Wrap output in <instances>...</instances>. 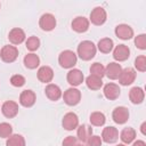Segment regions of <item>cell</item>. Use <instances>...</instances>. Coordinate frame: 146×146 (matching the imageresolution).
Returning <instances> with one entry per match:
<instances>
[{
  "mask_svg": "<svg viewBox=\"0 0 146 146\" xmlns=\"http://www.w3.org/2000/svg\"><path fill=\"white\" fill-rule=\"evenodd\" d=\"M140 131H141V133L144 136L146 135V122H143V124L140 125Z\"/></svg>",
  "mask_w": 146,
  "mask_h": 146,
  "instance_id": "cell-39",
  "label": "cell"
},
{
  "mask_svg": "<svg viewBox=\"0 0 146 146\" xmlns=\"http://www.w3.org/2000/svg\"><path fill=\"white\" fill-rule=\"evenodd\" d=\"M39 26L43 31H52L56 27V18L52 14L46 13L39 19Z\"/></svg>",
  "mask_w": 146,
  "mask_h": 146,
  "instance_id": "cell-7",
  "label": "cell"
},
{
  "mask_svg": "<svg viewBox=\"0 0 146 146\" xmlns=\"http://www.w3.org/2000/svg\"><path fill=\"white\" fill-rule=\"evenodd\" d=\"M103 92H104V96L110 99V100H115L116 98H119L120 94H121V90H120V87L113 82H110L104 86V89H103Z\"/></svg>",
  "mask_w": 146,
  "mask_h": 146,
  "instance_id": "cell-13",
  "label": "cell"
},
{
  "mask_svg": "<svg viewBox=\"0 0 146 146\" xmlns=\"http://www.w3.org/2000/svg\"><path fill=\"white\" fill-rule=\"evenodd\" d=\"M62 125L65 130L67 131H72L74 129H76L79 127V117L75 113L73 112H68L64 115L63 120H62Z\"/></svg>",
  "mask_w": 146,
  "mask_h": 146,
  "instance_id": "cell-6",
  "label": "cell"
},
{
  "mask_svg": "<svg viewBox=\"0 0 146 146\" xmlns=\"http://www.w3.org/2000/svg\"><path fill=\"white\" fill-rule=\"evenodd\" d=\"M97 51V47L92 41L84 40L78 46V55L82 60H90L95 57Z\"/></svg>",
  "mask_w": 146,
  "mask_h": 146,
  "instance_id": "cell-1",
  "label": "cell"
},
{
  "mask_svg": "<svg viewBox=\"0 0 146 146\" xmlns=\"http://www.w3.org/2000/svg\"><path fill=\"white\" fill-rule=\"evenodd\" d=\"M116 146H125L124 144H119V145H116Z\"/></svg>",
  "mask_w": 146,
  "mask_h": 146,
  "instance_id": "cell-40",
  "label": "cell"
},
{
  "mask_svg": "<svg viewBox=\"0 0 146 146\" xmlns=\"http://www.w3.org/2000/svg\"><path fill=\"white\" fill-rule=\"evenodd\" d=\"M78 146H86V145H83V144H78Z\"/></svg>",
  "mask_w": 146,
  "mask_h": 146,
  "instance_id": "cell-41",
  "label": "cell"
},
{
  "mask_svg": "<svg viewBox=\"0 0 146 146\" xmlns=\"http://www.w3.org/2000/svg\"><path fill=\"white\" fill-rule=\"evenodd\" d=\"M10 83L14 86V87H23L25 84V78L21 74H15L10 78Z\"/></svg>",
  "mask_w": 146,
  "mask_h": 146,
  "instance_id": "cell-34",
  "label": "cell"
},
{
  "mask_svg": "<svg viewBox=\"0 0 146 146\" xmlns=\"http://www.w3.org/2000/svg\"><path fill=\"white\" fill-rule=\"evenodd\" d=\"M89 19L84 16H78L72 21V29L78 33H83L89 29Z\"/></svg>",
  "mask_w": 146,
  "mask_h": 146,
  "instance_id": "cell-14",
  "label": "cell"
},
{
  "mask_svg": "<svg viewBox=\"0 0 146 146\" xmlns=\"http://www.w3.org/2000/svg\"><path fill=\"white\" fill-rule=\"evenodd\" d=\"M86 84L91 90H98V89H100L103 87V80L100 78H98V76H95V75L90 74L86 79Z\"/></svg>",
  "mask_w": 146,
  "mask_h": 146,
  "instance_id": "cell-27",
  "label": "cell"
},
{
  "mask_svg": "<svg viewBox=\"0 0 146 146\" xmlns=\"http://www.w3.org/2000/svg\"><path fill=\"white\" fill-rule=\"evenodd\" d=\"M66 79H67V82L74 88V87H78L80 86L82 82H83V73L78 70V68H71L66 75Z\"/></svg>",
  "mask_w": 146,
  "mask_h": 146,
  "instance_id": "cell-10",
  "label": "cell"
},
{
  "mask_svg": "<svg viewBox=\"0 0 146 146\" xmlns=\"http://www.w3.org/2000/svg\"><path fill=\"white\" fill-rule=\"evenodd\" d=\"M76 54L72 50H64L58 56V63L64 68H73V66L76 64Z\"/></svg>",
  "mask_w": 146,
  "mask_h": 146,
  "instance_id": "cell-2",
  "label": "cell"
},
{
  "mask_svg": "<svg viewBox=\"0 0 146 146\" xmlns=\"http://www.w3.org/2000/svg\"><path fill=\"white\" fill-rule=\"evenodd\" d=\"M78 138L73 137V136H67L63 143H62V146H78Z\"/></svg>",
  "mask_w": 146,
  "mask_h": 146,
  "instance_id": "cell-37",
  "label": "cell"
},
{
  "mask_svg": "<svg viewBox=\"0 0 146 146\" xmlns=\"http://www.w3.org/2000/svg\"><path fill=\"white\" fill-rule=\"evenodd\" d=\"M115 35L122 40H129L133 36V30L128 24H119L115 27Z\"/></svg>",
  "mask_w": 146,
  "mask_h": 146,
  "instance_id": "cell-15",
  "label": "cell"
},
{
  "mask_svg": "<svg viewBox=\"0 0 146 146\" xmlns=\"http://www.w3.org/2000/svg\"><path fill=\"white\" fill-rule=\"evenodd\" d=\"M135 79H136V71L131 67H127L122 70L119 76V82L122 86H130L131 83H133Z\"/></svg>",
  "mask_w": 146,
  "mask_h": 146,
  "instance_id": "cell-11",
  "label": "cell"
},
{
  "mask_svg": "<svg viewBox=\"0 0 146 146\" xmlns=\"http://www.w3.org/2000/svg\"><path fill=\"white\" fill-rule=\"evenodd\" d=\"M0 57L5 63H13L18 57V49L15 46H3L0 50Z\"/></svg>",
  "mask_w": 146,
  "mask_h": 146,
  "instance_id": "cell-4",
  "label": "cell"
},
{
  "mask_svg": "<svg viewBox=\"0 0 146 146\" xmlns=\"http://www.w3.org/2000/svg\"><path fill=\"white\" fill-rule=\"evenodd\" d=\"M1 112L6 117L13 119L18 114V104L14 100H7L2 104Z\"/></svg>",
  "mask_w": 146,
  "mask_h": 146,
  "instance_id": "cell-9",
  "label": "cell"
},
{
  "mask_svg": "<svg viewBox=\"0 0 146 146\" xmlns=\"http://www.w3.org/2000/svg\"><path fill=\"white\" fill-rule=\"evenodd\" d=\"M100 138L107 144H113L119 139V131L115 127H106L103 129Z\"/></svg>",
  "mask_w": 146,
  "mask_h": 146,
  "instance_id": "cell-12",
  "label": "cell"
},
{
  "mask_svg": "<svg viewBox=\"0 0 146 146\" xmlns=\"http://www.w3.org/2000/svg\"><path fill=\"white\" fill-rule=\"evenodd\" d=\"M0 8H1V5H0Z\"/></svg>",
  "mask_w": 146,
  "mask_h": 146,
  "instance_id": "cell-42",
  "label": "cell"
},
{
  "mask_svg": "<svg viewBox=\"0 0 146 146\" xmlns=\"http://www.w3.org/2000/svg\"><path fill=\"white\" fill-rule=\"evenodd\" d=\"M112 119L117 124H124L129 119V111L124 106H117L112 113Z\"/></svg>",
  "mask_w": 146,
  "mask_h": 146,
  "instance_id": "cell-8",
  "label": "cell"
},
{
  "mask_svg": "<svg viewBox=\"0 0 146 146\" xmlns=\"http://www.w3.org/2000/svg\"><path fill=\"white\" fill-rule=\"evenodd\" d=\"M6 146H25V139L22 135H11L9 138H7Z\"/></svg>",
  "mask_w": 146,
  "mask_h": 146,
  "instance_id": "cell-29",
  "label": "cell"
},
{
  "mask_svg": "<svg viewBox=\"0 0 146 146\" xmlns=\"http://www.w3.org/2000/svg\"><path fill=\"white\" fill-rule=\"evenodd\" d=\"M11 135H13V127L7 122L0 123V137L1 138H9Z\"/></svg>",
  "mask_w": 146,
  "mask_h": 146,
  "instance_id": "cell-32",
  "label": "cell"
},
{
  "mask_svg": "<svg viewBox=\"0 0 146 146\" xmlns=\"http://www.w3.org/2000/svg\"><path fill=\"white\" fill-rule=\"evenodd\" d=\"M44 92H46V96L52 102H56L62 97L60 88L57 84H54V83H48L46 89H44Z\"/></svg>",
  "mask_w": 146,
  "mask_h": 146,
  "instance_id": "cell-21",
  "label": "cell"
},
{
  "mask_svg": "<svg viewBox=\"0 0 146 146\" xmlns=\"http://www.w3.org/2000/svg\"><path fill=\"white\" fill-rule=\"evenodd\" d=\"M38 79L40 82L43 83H49L54 79V71L49 66H41L38 70Z\"/></svg>",
  "mask_w": 146,
  "mask_h": 146,
  "instance_id": "cell-20",
  "label": "cell"
},
{
  "mask_svg": "<svg viewBox=\"0 0 146 146\" xmlns=\"http://www.w3.org/2000/svg\"><path fill=\"white\" fill-rule=\"evenodd\" d=\"M89 120H90V123L92 125L102 127V125H104V123L106 121V117H105L104 113H102V112H94V113L90 114Z\"/></svg>",
  "mask_w": 146,
  "mask_h": 146,
  "instance_id": "cell-28",
  "label": "cell"
},
{
  "mask_svg": "<svg viewBox=\"0 0 146 146\" xmlns=\"http://www.w3.org/2000/svg\"><path fill=\"white\" fill-rule=\"evenodd\" d=\"M135 44L138 49L145 50L146 49V35L145 34H139L135 38Z\"/></svg>",
  "mask_w": 146,
  "mask_h": 146,
  "instance_id": "cell-35",
  "label": "cell"
},
{
  "mask_svg": "<svg viewBox=\"0 0 146 146\" xmlns=\"http://www.w3.org/2000/svg\"><path fill=\"white\" fill-rule=\"evenodd\" d=\"M145 98V92L140 87H133L129 91V99L132 104H141Z\"/></svg>",
  "mask_w": 146,
  "mask_h": 146,
  "instance_id": "cell-23",
  "label": "cell"
},
{
  "mask_svg": "<svg viewBox=\"0 0 146 146\" xmlns=\"http://www.w3.org/2000/svg\"><path fill=\"white\" fill-rule=\"evenodd\" d=\"M25 32L19 27H14L8 34V39L13 44H21L25 41Z\"/></svg>",
  "mask_w": 146,
  "mask_h": 146,
  "instance_id": "cell-19",
  "label": "cell"
},
{
  "mask_svg": "<svg viewBox=\"0 0 146 146\" xmlns=\"http://www.w3.org/2000/svg\"><path fill=\"white\" fill-rule=\"evenodd\" d=\"M76 129V136L81 143H87L88 139L92 136V128L88 124H81Z\"/></svg>",
  "mask_w": 146,
  "mask_h": 146,
  "instance_id": "cell-22",
  "label": "cell"
},
{
  "mask_svg": "<svg viewBox=\"0 0 146 146\" xmlns=\"http://www.w3.org/2000/svg\"><path fill=\"white\" fill-rule=\"evenodd\" d=\"M122 72V67L119 63L112 62L105 67V75L111 80H117Z\"/></svg>",
  "mask_w": 146,
  "mask_h": 146,
  "instance_id": "cell-18",
  "label": "cell"
},
{
  "mask_svg": "<svg viewBox=\"0 0 146 146\" xmlns=\"http://www.w3.org/2000/svg\"><path fill=\"white\" fill-rule=\"evenodd\" d=\"M107 19L106 10L103 7H96L90 13L89 22H91L94 25H103Z\"/></svg>",
  "mask_w": 146,
  "mask_h": 146,
  "instance_id": "cell-5",
  "label": "cell"
},
{
  "mask_svg": "<svg viewBox=\"0 0 146 146\" xmlns=\"http://www.w3.org/2000/svg\"><path fill=\"white\" fill-rule=\"evenodd\" d=\"M132 146H146V144H145L144 140H136V141L132 144Z\"/></svg>",
  "mask_w": 146,
  "mask_h": 146,
  "instance_id": "cell-38",
  "label": "cell"
},
{
  "mask_svg": "<svg viewBox=\"0 0 146 146\" xmlns=\"http://www.w3.org/2000/svg\"><path fill=\"white\" fill-rule=\"evenodd\" d=\"M102 138L99 136H91L88 141H87V146H102Z\"/></svg>",
  "mask_w": 146,
  "mask_h": 146,
  "instance_id": "cell-36",
  "label": "cell"
},
{
  "mask_svg": "<svg viewBox=\"0 0 146 146\" xmlns=\"http://www.w3.org/2000/svg\"><path fill=\"white\" fill-rule=\"evenodd\" d=\"M90 73H91V75H95V76H98L102 79L105 75V67L100 63H94L90 66Z\"/></svg>",
  "mask_w": 146,
  "mask_h": 146,
  "instance_id": "cell-30",
  "label": "cell"
},
{
  "mask_svg": "<svg viewBox=\"0 0 146 146\" xmlns=\"http://www.w3.org/2000/svg\"><path fill=\"white\" fill-rule=\"evenodd\" d=\"M113 40L110 39V38H103L98 41V44H97V48L100 52L103 54H108L112 51L113 49Z\"/></svg>",
  "mask_w": 146,
  "mask_h": 146,
  "instance_id": "cell-26",
  "label": "cell"
},
{
  "mask_svg": "<svg viewBox=\"0 0 146 146\" xmlns=\"http://www.w3.org/2000/svg\"><path fill=\"white\" fill-rule=\"evenodd\" d=\"M130 56V49L125 44H119L113 50V58L117 62H124Z\"/></svg>",
  "mask_w": 146,
  "mask_h": 146,
  "instance_id": "cell-16",
  "label": "cell"
},
{
  "mask_svg": "<svg viewBox=\"0 0 146 146\" xmlns=\"http://www.w3.org/2000/svg\"><path fill=\"white\" fill-rule=\"evenodd\" d=\"M25 47L30 50V51H35L39 47H40V40L36 36H30L27 38V40L25 41Z\"/></svg>",
  "mask_w": 146,
  "mask_h": 146,
  "instance_id": "cell-31",
  "label": "cell"
},
{
  "mask_svg": "<svg viewBox=\"0 0 146 146\" xmlns=\"http://www.w3.org/2000/svg\"><path fill=\"white\" fill-rule=\"evenodd\" d=\"M62 96H63V99H64L65 104L68 105V106H75L81 100V91L76 88H73V87L68 88L64 92V95H62Z\"/></svg>",
  "mask_w": 146,
  "mask_h": 146,
  "instance_id": "cell-3",
  "label": "cell"
},
{
  "mask_svg": "<svg viewBox=\"0 0 146 146\" xmlns=\"http://www.w3.org/2000/svg\"><path fill=\"white\" fill-rule=\"evenodd\" d=\"M135 138H136V131H135L133 128H130V127L124 128V129L121 131V133H120V139H121L124 144H130V143H132V141L135 140Z\"/></svg>",
  "mask_w": 146,
  "mask_h": 146,
  "instance_id": "cell-25",
  "label": "cell"
},
{
  "mask_svg": "<svg viewBox=\"0 0 146 146\" xmlns=\"http://www.w3.org/2000/svg\"><path fill=\"white\" fill-rule=\"evenodd\" d=\"M36 96L32 90H24L19 95V103L24 107H32L35 104Z\"/></svg>",
  "mask_w": 146,
  "mask_h": 146,
  "instance_id": "cell-17",
  "label": "cell"
},
{
  "mask_svg": "<svg viewBox=\"0 0 146 146\" xmlns=\"http://www.w3.org/2000/svg\"><path fill=\"white\" fill-rule=\"evenodd\" d=\"M23 62H24V65L27 68H30V70H34V68H36L40 65V58H39V56L35 55V54H33V52H30V54L25 55Z\"/></svg>",
  "mask_w": 146,
  "mask_h": 146,
  "instance_id": "cell-24",
  "label": "cell"
},
{
  "mask_svg": "<svg viewBox=\"0 0 146 146\" xmlns=\"http://www.w3.org/2000/svg\"><path fill=\"white\" fill-rule=\"evenodd\" d=\"M135 67L139 72H145L146 71V56L145 55H140V56L136 57V59H135Z\"/></svg>",
  "mask_w": 146,
  "mask_h": 146,
  "instance_id": "cell-33",
  "label": "cell"
}]
</instances>
